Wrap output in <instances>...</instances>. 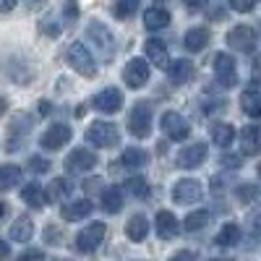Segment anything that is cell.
<instances>
[{
  "label": "cell",
  "instance_id": "cell-44",
  "mask_svg": "<svg viewBox=\"0 0 261 261\" xmlns=\"http://www.w3.org/2000/svg\"><path fill=\"white\" fill-rule=\"evenodd\" d=\"M209 3V0H186V8L188 11H199V8H204Z\"/></svg>",
  "mask_w": 261,
  "mask_h": 261
},
{
  "label": "cell",
  "instance_id": "cell-42",
  "mask_svg": "<svg viewBox=\"0 0 261 261\" xmlns=\"http://www.w3.org/2000/svg\"><path fill=\"white\" fill-rule=\"evenodd\" d=\"M241 162H243V157H241V154H238V157L225 154V157H222V165H225V167H230V170H232V167H241Z\"/></svg>",
  "mask_w": 261,
  "mask_h": 261
},
{
  "label": "cell",
  "instance_id": "cell-37",
  "mask_svg": "<svg viewBox=\"0 0 261 261\" xmlns=\"http://www.w3.org/2000/svg\"><path fill=\"white\" fill-rule=\"evenodd\" d=\"M39 29H42V34H47V37H58V34H60V27L55 24L53 18H45V21L39 24Z\"/></svg>",
  "mask_w": 261,
  "mask_h": 261
},
{
  "label": "cell",
  "instance_id": "cell-40",
  "mask_svg": "<svg viewBox=\"0 0 261 261\" xmlns=\"http://www.w3.org/2000/svg\"><path fill=\"white\" fill-rule=\"evenodd\" d=\"M16 261H45V253H42V251H24V253H21Z\"/></svg>",
  "mask_w": 261,
  "mask_h": 261
},
{
  "label": "cell",
  "instance_id": "cell-10",
  "mask_svg": "<svg viewBox=\"0 0 261 261\" xmlns=\"http://www.w3.org/2000/svg\"><path fill=\"white\" fill-rule=\"evenodd\" d=\"M71 136H73L71 125H65V123H55V125H50V128L45 130V134H42L39 144L45 146L47 151H58V149H63L65 144L71 141Z\"/></svg>",
  "mask_w": 261,
  "mask_h": 261
},
{
  "label": "cell",
  "instance_id": "cell-11",
  "mask_svg": "<svg viewBox=\"0 0 261 261\" xmlns=\"http://www.w3.org/2000/svg\"><path fill=\"white\" fill-rule=\"evenodd\" d=\"M206 154H209V146H206L204 141H196V144H188V146H183V149L178 151L175 162H178V167H183V170H193V167H199V165L206 160Z\"/></svg>",
  "mask_w": 261,
  "mask_h": 261
},
{
  "label": "cell",
  "instance_id": "cell-51",
  "mask_svg": "<svg viewBox=\"0 0 261 261\" xmlns=\"http://www.w3.org/2000/svg\"><path fill=\"white\" fill-rule=\"evenodd\" d=\"M37 3H42V0H29V6H37Z\"/></svg>",
  "mask_w": 261,
  "mask_h": 261
},
{
  "label": "cell",
  "instance_id": "cell-50",
  "mask_svg": "<svg viewBox=\"0 0 261 261\" xmlns=\"http://www.w3.org/2000/svg\"><path fill=\"white\" fill-rule=\"evenodd\" d=\"M3 113H6V99L0 97V115H3Z\"/></svg>",
  "mask_w": 261,
  "mask_h": 261
},
{
  "label": "cell",
  "instance_id": "cell-52",
  "mask_svg": "<svg viewBox=\"0 0 261 261\" xmlns=\"http://www.w3.org/2000/svg\"><path fill=\"white\" fill-rule=\"evenodd\" d=\"M212 261H232V258H212Z\"/></svg>",
  "mask_w": 261,
  "mask_h": 261
},
{
  "label": "cell",
  "instance_id": "cell-39",
  "mask_svg": "<svg viewBox=\"0 0 261 261\" xmlns=\"http://www.w3.org/2000/svg\"><path fill=\"white\" fill-rule=\"evenodd\" d=\"M29 165H32V170L37 172V175L47 172V167H50V162H47V160H42V157H32V160H29Z\"/></svg>",
  "mask_w": 261,
  "mask_h": 261
},
{
  "label": "cell",
  "instance_id": "cell-24",
  "mask_svg": "<svg viewBox=\"0 0 261 261\" xmlns=\"http://www.w3.org/2000/svg\"><path fill=\"white\" fill-rule=\"evenodd\" d=\"M102 209L107 214H118L123 209V188H118V186L105 188L102 191Z\"/></svg>",
  "mask_w": 261,
  "mask_h": 261
},
{
  "label": "cell",
  "instance_id": "cell-26",
  "mask_svg": "<svg viewBox=\"0 0 261 261\" xmlns=\"http://www.w3.org/2000/svg\"><path fill=\"white\" fill-rule=\"evenodd\" d=\"M21 199H24V204H29L32 209H42L45 206V188H42L39 183H27L24 188H21Z\"/></svg>",
  "mask_w": 261,
  "mask_h": 261
},
{
  "label": "cell",
  "instance_id": "cell-2",
  "mask_svg": "<svg viewBox=\"0 0 261 261\" xmlns=\"http://www.w3.org/2000/svg\"><path fill=\"white\" fill-rule=\"evenodd\" d=\"M86 141L99 146V149H110L120 141V130L113 125V123H107V120H94L89 128H86Z\"/></svg>",
  "mask_w": 261,
  "mask_h": 261
},
{
  "label": "cell",
  "instance_id": "cell-20",
  "mask_svg": "<svg viewBox=\"0 0 261 261\" xmlns=\"http://www.w3.org/2000/svg\"><path fill=\"white\" fill-rule=\"evenodd\" d=\"M60 214H63L65 222H79V220H84V217L92 214V201H86V199L71 201V204H65V206L60 209Z\"/></svg>",
  "mask_w": 261,
  "mask_h": 261
},
{
  "label": "cell",
  "instance_id": "cell-41",
  "mask_svg": "<svg viewBox=\"0 0 261 261\" xmlns=\"http://www.w3.org/2000/svg\"><path fill=\"white\" fill-rule=\"evenodd\" d=\"M99 188H102V178H89V180L84 183V191L86 193H97Z\"/></svg>",
  "mask_w": 261,
  "mask_h": 261
},
{
  "label": "cell",
  "instance_id": "cell-31",
  "mask_svg": "<svg viewBox=\"0 0 261 261\" xmlns=\"http://www.w3.org/2000/svg\"><path fill=\"white\" fill-rule=\"evenodd\" d=\"M146 162H149L146 151H144V149H139V146L125 149V151H123V157H120V165H123V167H144Z\"/></svg>",
  "mask_w": 261,
  "mask_h": 261
},
{
  "label": "cell",
  "instance_id": "cell-1",
  "mask_svg": "<svg viewBox=\"0 0 261 261\" xmlns=\"http://www.w3.org/2000/svg\"><path fill=\"white\" fill-rule=\"evenodd\" d=\"M86 42H92L94 45V53L105 60V63H110L118 53V45H115V37L113 32L107 29L102 21H92L89 27H86Z\"/></svg>",
  "mask_w": 261,
  "mask_h": 261
},
{
  "label": "cell",
  "instance_id": "cell-21",
  "mask_svg": "<svg viewBox=\"0 0 261 261\" xmlns=\"http://www.w3.org/2000/svg\"><path fill=\"white\" fill-rule=\"evenodd\" d=\"M209 136L217 146H230L235 141V128L230 123H222V120H217L209 125Z\"/></svg>",
  "mask_w": 261,
  "mask_h": 261
},
{
  "label": "cell",
  "instance_id": "cell-43",
  "mask_svg": "<svg viewBox=\"0 0 261 261\" xmlns=\"http://www.w3.org/2000/svg\"><path fill=\"white\" fill-rule=\"evenodd\" d=\"M170 261H199V258H196V253H193V251H178Z\"/></svg>",
  "mask_w": 261,
  "mask_h": 261
},
{
  "label": "cell",
  "instance_id": "cell-32",
  "mask_svg": "<svg viewBox=\"0 0 261 261\" xmlns=\"http://www.w3.org/2000/svg\"><path fill=\"white\" fill-rule=\"evenodd\" d=\"M206 225H209V212H206V209L191 212V214L186 217V222H183L186 232H201V230H204Z\"/></svg>",
  "mask_w": 261,
  "mask_h": 261
},
{
  "label": "cell",
  "instance_id": "cell-33",
  "mask_svg": "<svg viewBox=\"0 0 261 261\" xmlns=\"http://www.w3.org/2000/svg\"><path fill=\"white\" fill-rule=\"evenodd\" d=\"M123 188H125V193L134 196V199H146L149 196V183L144 178H128L123 183Z\"/></svg>",
  "mask_w": 261,
  "mask_h": 261
},
{
  "label": "cell",
  "instance_id": "cell-14",
  "mask_svg": "<svg viewBox=\"0 0 261 261\" xmlns=\"http://www.w3.org/2000/svg\"><path fill=\"white\" fill-rule=\"evenodd\" d=\"M97 165V154L89 149H73L68 157H65V170L68 172H86Z\"/></svg>",
  "mask_w": 261,
  "mask_h": 261
},
{
  "label": "cell",
  "instance_id": "cell-22",
  "mask_svg": "<svg viewBox=\"0 0 261 261\" xmlns=\"http://www.w3.org/2000/svg\"><path fill=\"white\" fill-rule=\"evenodd\" d=\"M32 235H34V222H32V217H18V220L11 225V241L16 243H27L32 241Z\"/></svg>",
  "mask_w": 261,
  "mask_h": 261
},
{
  "label": "cell",
  "instance_id": "cell-3",
  "mask_svg": "<svg viewBox=\"0 0 261 261\" xmlns=\"http://www.w3.org/2000/svg\"><path fill=\"white\" fill-rule=\"evenodd\" d=\"M68 65L76 71V73H81V76H86V79H92V76H97V65H94V58H92V53L86 50V45L84 42H73V45L68 47Z\"/></svg>",
  "mask_w": 261,
  "mask_h": 261
},
{
  "label": "cell",
  "instance_id": "cell-25",
  "mask_svg": "<svg viewBox=\"0 0 261 261\" xmlns=\"http://www.w3.org/2000/svg\"><path fill=\"white\" fill-rule=\"evenodd\" d=\"M241 225H235V222H227V225H222L220 227V232H217V238H214V243L220 246V248H230V246H235L238 241H241Z\"/></svg>",
  "mask_w": 261,
  "mask_h": 261
},
{
  "label": "cell",
  "instance_id": "cell-8",
  "mask_svg": "<svg viewBox=\"0 0 261 261\" xmlns=\"http://www.w3.org/2000/svg\"><path fill=\"white\" fill-rule=\"evenodd\" d=\"M212 63H214V76H217V81H220L225 89H232V86L238 84V65H235L232 55L217 53Z\"/></svg>",
  "mask_w": 261,
  "mask_h": 261
},
{
  "label": "cell",
  "instance_id": "cell-17",
  "mask_svg": "<svg viewBox=\"0 0 261 261\" xmlns=\"http://www.w3.org/2000/svg\"><path fill=\"white\" fill-rule=\"evenodd\" d=\"M154 230H157V238H162V241L175 238V235H178V220H175V214L167 212V209L157 212V217H154Z\"/></svg>",
  "mask_w": 261,
  "mask_h": 261
},
{
  "label": "cell",
  "instance_id": "cell-5",
  "mask_svg": "<svg viewBox=\"0 0 261 261\" xmlns=\"http://www.w3.org/2000/svg\"><path fill=\"white\" fill-rule=\"evenodd\" d=\"M151 68H149V60L144 58H130L123 68V81L130 86V89H141V86L149 84Z\"/></svg>",
  "mask_w": 261,
  "mask_h": 261
},
{
  "label": "cell",
  "instance_id": "cell-19",
  "mask_svg": "<svg viewBox=\"0 0 261 261\" xmlns=\"http://www.w3.org/2000/svg\"><path fill=\"white\" fill-rule=\"evenodd\" d=\"M183 45H186L188 53H201V50L209 45V29H204V27L188 29L186 37H183Z\"/></svg>",
  "mask_w": 261,
  "mask_h": 261
},
{
  "label": "cell",
  "instance_id": "cell-48",
  "mask_svg": "<svg viewBox=\"0 0 261 261\" xmlns=\"http://www.w3.org/2000/svg\"><path fill=\"white\" fill-rule=\"evenodd\" d=\"M39 113H42V115H47V113H50V102H47V99H42V102H39Z\"/></svg>",
  "mask_w": 261,
  "mask_h": 261
},
{
  "label": "cell",
  "instance_id": "cell-28",
  "mask_svg": "<svg viewBox=\"0 0 261 261\" xmlns=\"http://www.w3.org/2000/svg\"><path fill=\"white\" fill-rule=\"evenodd\" d=\"M241 105H243V113L248 118H258L261 115V94L256 86H251V89H246L241 94Z\"/></svg>",
  "mask_w": 261,
  "mask_h": 261
},
{
  "label": "cell",
  "instance_id": "cell-18",
  "mask_svg": "<svg viewBox=\"0 0 261 261\" xmlns=\"http://www.w3.org/2000/svg\"><path fill=\"white\" fill-rule=\"evenodd\" d=\"M170 24V11L162 8V6H151L146 13H144V27L149 32H160Z\"/></svg>",
  "mask_w": 261,
  "mask_h": 261
},
{
  "label": "cell",
  "instance_id": "cell-49",
  "mask_svg": "<svg viewBox=\"0 0 261 261\" xmlns=\"http://www.w3.org/2000/svg\"><path fill=\"white\" fill-rule=\"evenodd\" d=\"M6 209H8V206H6V201H0V220L6 217Z\"/></svg>",
  "mask_w": 261,
  "mask_h": 261
},
{
  "label": "cell",
  "instance_id": "cell-23",
  "mask_svg": "<svg viewBox=\"0 0 261 261\" xmlns=\"http://www.w3.org/2000/svg\"><path fill=\"white\" fill-rule=\"evenodd\" d=\"M125 235H128V241L141 243L144 238L149 235V222H146V217H144V214L130 217V220H128V225H125Z\"/></svg>",
  "mask_w": 261,
  "mask_h": 261
},
{
  "label": "cell",
  "instance_id": "cell-15",
  "mask_svg": "<svg viewBox=\"0 0 261 261\" xmlns=\"http://www.w3.org/2000/svg\"><path fill=\"white\" fill-rule=\"evenodd\" d=\"M167 73H170V81L172 84H188L193 76H196V65L186 58H178V60H170L167 63Z\"/></svg>",
  "mask_w": 261,
  "mask_h": 261
},
{
  "label": "cell",
  "instance_id": "cell-38",
  "mask_svg": "<svg viewBox=\"0 0 261 261\" xmlns=\"http://www.w3.org/2000/svg\"><path fill=\"white\" fill-rule=\"evenodd\" d=\"M63 16H65V21H73V18L79 16V3H76V0H65Z\"/></svg>",
  "mask_w": 261,
  "mask_h": 261
},
{
  "label": "cell",
  "instance_id": "cell-6",
  "mask_svg": "<svg viewBox=\"0 0 261 261\" xmlns=\"http://www.w3.org/2000/svg\"><path fill=\"white\" fill-rule=\"evenodd\" d=\"M105 232H107L105 222H92V225H86V227L79 230V235H76V248H79L81 253L97 251V248L102 246V241H105Z\"/></svg>",
  "mask_w": 261,
  "mask_h": 261
},
{
  "label": "cell",
  "instance_id": "cell-47",
  "mask_svg": "<svg viewBox=\"0 0 261 261\" xmlns=\"http://www.w3.org/2000/svg\"><path fill=\"white\" fill-rule=\"evenodd\" d=\"M11 256V248H8V243L6 241H0V261H6Z\"/></svg>",
  "mask_w": 261,
  "mask_h": 261
},
{
  "label": "cell",
  "instance_id": "cell-46",
  "mask_svg": "<svg viewBox=\"0 0 261 261\" xmlns=\"http://www.w3.org/2000/svg\"><path fill=\"white\" fill-rule=\"evenodd\" d=\"M45 230H47V232H45V241H47V243H50V241H58V227H55V225H47Z\"/></svg>",
  "mask_w": 261,
  "mask_h": 261
},
{
  "label": "cell",
  "instance_id": "cell-29",
  "mask_svg": "<svg viewBox=\"0 0 261 261\" xmlns=\"http://www.w3.org/2000/svg\"><path fill=\"white\" fill-rule=\"evenodd\" d=\"M71 191H73V186H71L68 178H55V180L47 186L45 199H47V201H63V199H68V196H71Z\"/></svg>",
  "mask_w": 261,
  "mask_h": 261
},
{
  "label": "cell",
  "instance_id": "cell-35",
  "mask_svg": "<svg viewBox=\"0 0 261 261\" xmlns=\"http://www.w3.org/2000/svg\"><path fill=\"white\" fill-rule=\"evenodd\" d=\"M256 196H258V188H256L253 183H243V186H238V199H241L243 204L256 201Z\"/></svg>",
  "mask_w": 261,
  "mask_h": 261
},
{
  "label": "cell",
  "instance_id": "cell-7",
  "mask_svg": "<svg viewBox=\"0 0 261 261\" xmlns=\"http://www.w3.org/2000/svg\"><path fill=\"white\" fill-rule=\"evenodd\" d=\"M160 125H162V130H165V136L172 139V141H186V139L191 136L188 120H186L180 113H175V110H167V113L162 115Z\"/></svg>",
  "mask_w": 261,
  "mask_h": 261
},
{
  "label": "cell",
  "instance_id": "cell-30",
  "mask_svg": "<svg viewBox=\"0 0 261 261\" xmlns=\"http://www.w3.org/2000/svg\"><path fill=\"white\" fill-rule=\"evenodd\" d=\"M21 183V167L18 165H3L0 167V191H11Z\"/></svg>",
  "mask_w": 261,
  "mask_h": 261
},
{
  "label": "cell",
  "instance_id": "cell-36",
  "mask_svg": "<svg viewBox=\"0 0 261 261\" xmlns=\"http://www.w3.org/2000/svg\"><path fill=\"white\" fill-rule=\"evenodd\" d=\"M227 3H230V8H232V11H238V13H248V11H253V8H256L258 0H227Z\"/></svg>",
  "mask_w": 261,
  "mask_h": 261
},
{
  "label": "cell",
  "instance_id": "cell-16",
  "mask_svg": "<svg viewBox=\"0 0 261 261\" xmlns=\"http://www.w3.org/2000/svg\"><path fill=\"white\" fill-rule=\"evenodd\" d=\"M144 53H146L149 63H154L157 68H167V63H170V53H167V45H165L162 39H157V37L146 39V42H144Z\"/></svg>",
  "mask_w": 261,
  "mask_h": 261
},
{
  "label": "cell",
  "instance_id": "cell-9",
  "mask_svg": "<svg viewBox=\"0 0 261 261\" xmlns=\"http://www.w3.org/2000/svg\"><path fill=\"white\" fill-rule=\"evenodd\" d=\"M256 42H258V37H256V32L251 29V27H246V24H241V27H232L230 32H227V45L232 47V50H241V53H253L256 50Z\"/></svg>",
  "mask_w": 261,
  "mask_h": 261
},
{
  "label": "cell",
  "instance_id": "cell-27",
  "mask_svg": "<svg viewBox=\"0 0 261 261\" xmlns=\"http://www.w3.org/2000/svg\"><path fill=\"white\" fill-rule=\"evenodd\" d=\"M241 151L246 157L258 154V125H246L241 130Z\"/></svg>",
  "mask_w": 261,
  "mask_h": 261
},
{
  "label": "cell",
  "instance_id": "cell-13",
  "mask_svg": "<svg viewBox=\"0 0 261 261\" xmlns=\"http://www.w3.org/2000/svg\"><path fill=\"white\" fill-rule=\"evenodd\" d=\"M94 107L99 113H105V115H115L123 107V92L115 89V86H107V89H102L94 97Z\"/></svg>",
  "mask_w": 261,
  "mask_h": 261
},
{
  "label": "cell",
  "instance_id": "cell-12",
  "mask_svg": "<svg viewBox=\"0 0 261 261\" xmlns=\"http://www.w3.org/2000/svg\"><path fill=\"white\" fill-rule=\"evenodd\" d=\"M201 183L199 180H193V178H183L175 183V188H172V201L175 204H196L201 199Z\"/></svg>",
  "mask_w": 261,
  "mask_h": 261
},
{
  "label": "cell",
  "instance_id": "cell-45",
  "mask_svg": "<svg viewBox=\"0 0 261 261\" xmlns=\"http://www.w3.org/2000/svg\"><path fill=\"white\" fill-rule=\"evenodd\" d=\"M16 8V0H0V13H11Z\"/></svg>",
  "mask_w": 261,
  "mask_h": 261
},
{
  "label": "cell",
  "instance_id": "cell-4",
  "mask_svg": "<svg viewBox=\"0 0 261 261\" xmlns=\"http://www.w3.org/2000/svg\"><path fill=\"white\" fill-rule=\"evenodd\" d=\"M128 130H130V136H136V139H146L151 134V107H149V102H136V107L130 110V118H128Z\"/></svg>",
  "mask_w": 261,
  "mask_h": 261
},
{
  "label": "cell",
  "instance_id": "cell-34",
  "mask_svg": "<svg viewBox=\"0 0 261 261\" xmlns=\"http://www.w3.org/2000/svg\"><path fill=\"white\" fill-rule=\"evenodd\" d=\"M141 6V0H115V6H113V13L118 18H130Z\"/></svg>",
  "mask_w": 261,
  "mask_h": 261
}]
</instances>
